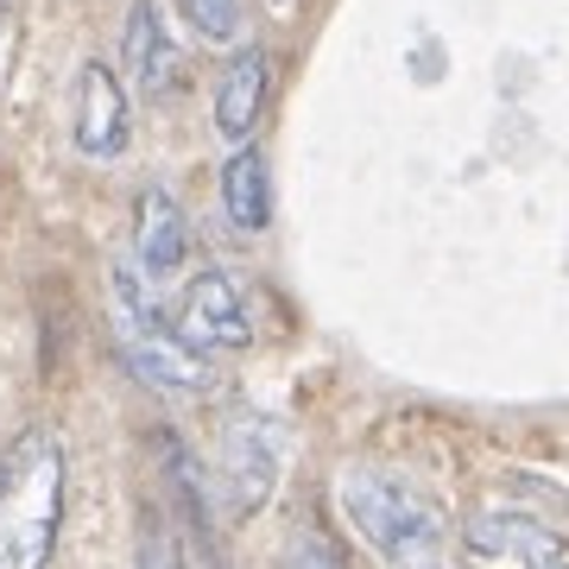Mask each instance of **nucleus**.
Listing matches in <instances>:
<instances>
[{
    "mask_svg": "<svg viewBox=\"0 0 569 569\" xmlns=\"http://www.w3.org/2000/svg\"><path fill=\"white\" fill-rule=\"evenodd\" d=\"M336 500H342V519L361 531V545L387 569H449V519L411 481L355 462L336 475Z\"/></svg>",
    "mask_w": 569,
    "mask_h": 569,
    "instance_id": "nucleus-1",
    "label": "nucleus"
},
{
    "mask_svg": "<svg viewBox=\"0 0 569 569\" xmlns=\"http://www.w3.org/2000/svg\"><path fill=\"white\" fill-rule=\"evenodd\" d=\"M63 519V443L20 430L0 462V569H44Z\"/></svg>",
    "mask_w": 569,
    "mask_h": 569,
    "instance_id": "nucleus-2",
    "label": "nucleus"
},
{
    "mask_svg": "<svg viewBox=\"0 0 569 569\" xmlns=\"http://www.w3.org/2000/svg\"><path fill=\"white\" fill-rule=\"evenodd\" d=\"M114 323H121V355L152 392H203L209 387V355L178 336V323H164L152 291H146L140 266L114 272Z\"/></svg>",
    "mask_w": 569,
    "mask_h": 569,
    "instance_id": "nucleus-3",
    "label": "nucleus"
},
{
    "mask_svg": "<svg viewBox=\"0 0 569 569\" xmlns=\"http://www.w3.org/2000/svg\"><path fill=\"white\" fill-rule=\"evenodd\" d=\"M178 336L190 348H203V355H216V348H247L253 342V305H247V284L234 279V272H197V279L183 284L178 298Z\"/></svg>",
    "mask_w": 569,
    "mask_h": 569,
    "instance_id": "nucleus-4",
    "label": "nucleus"
},
{
    "mask_svg": "<svg viewBox=\"0 0 569 569\" xmlns=\"http://www.w3.org/2000/svg\"><path fill=\"white\" fill-rule=\"evenodd\" d=\"M279 481V449H272V430L241 411L228 418V437H222V493H228V512H260L266 493Z\"/></svg>",
    "mask_w": 569,
    "mask_h": 569,
    "instance_id": "nucleus-5",
    "label": "nucleus"
},
{
    "mask_svg": "<svg viewBox=\"0 0 569 569\" xmlns=\"http://www.w3.org/2000/svg\"><path fill=\"white\" fill-rule=\"evenodd\" d=\"M127 96H121V77L108 63H82L77 77V152L82 159H121L127 152Z\"/></svg>",
    "mask_w": 569,
    "mask_h": 569,
    "instance_id": "nucleus-6",
    "label": "nucleus"
},
{
    "mask_svg": "<svg viewBox=\"0 0 569 569\" xmlns=\"http://www.w3.org/2000/svg\"><path fill=\"white\" fill-rule=\"evenodd\" d=\"M468 550L481 557H512L519 569H569V550L557 531H545L526 512H475L468 519Z\"/></svg>",
    "mask_w": 569,
    "mask_h": 569,
    "instance_id": "nucleus-7",
    "label": "nucleus"
},
{
    "mask_svg": "<svg viewBox=\"0 0 569 569\" xmlns=\"http://www.w3.org/2000/svg\"><path fill=\"white\" fill-rule=\"evenodd\" d=\"M266 96H272V58H266L260 44H247V51L228 58L222 82H216V133L247 146L266 114Z\"/></svg>",
    "mask_w": 569,
    "mask_h": 569,
    "instance_id": "nucleus-8",
    "label": "nucleus"
},
{
    "mask_svg": "<svg viewBox=\"0 0 569 569\" xmlns=\"http://www.w3.org/2000/svg\"><path fill=\"white\" fill-rule=\"evenodd\" d=\"M183 253H190V222H183V209L171 190H146L140 209H133V260H140V272L152 284L164 279V272H178Z\"/></svg>",
    "mask_w": 569,
    "mask_h": 569,
    "instance_id": "nucleus-9",
    "label": "nucleus"
},
{
    "mask_svg": "<svg viewBox=\"0 0 569 569\" xmlns=\"http://www.w3.org/2000/svg\"><path fill=\"white\" fill-rule=\"evenodd\" d=\"M121 51H127V70H133V82H140L146 96H171L178 89V51H171V26H164L159 0H133Z\"/></svg>",
    "mask_w": 569,
    "mask_h": 569,
    "instance_id": "nucleus-10",
    "label": "nucleus"
},
{
    "mask_svg": "<svg viewBox=\"0 0 569 569\" xmlns=\"http://www.w3.org/2000/svg\"><path fill=\"white\" fill-rule=\"evenodd\" d=\"M222 203H228V222L247 228V234H260L272 222V171H266V152L241 146L222 164Z\"/></svg>",
    "mask_w": 569,
    "mask_h": 569,
    "instance_id": "nucleus-11",
    "label": "nucleus"
},
{
    "mask_svg": "<svg viewBox=\"0 0 569 569\" xmlns=\"http://www.w3.org/2000/svg\"><path fill=\"white\" fill-rule=\"evenodd\" d=\"M272 569H348L342 563V550L329 545L323 531H291V538H284V550H279V563Z\"/></svg>",
    "mask_w": 569,
    "mask_h": 569,
    "instance_id": "nucleus-12",
    "label": "nucleus"
},
{
    "mask_svg": "<svg viewBox=\"0 0 569 569\" xmlns=\"http://www.w3.org/2000/svg\"><path fill=\"white\" fill-rule=\"evenodd\" d=\"M183 13L197 20V32L216 44H228L234 32H241V0H183Z\"/></svg>",
    "mask_w": 569,
    "mask_h": 569,
    "instance_id": "nucleus-13",
    "label": "nucleus"
},
{
    "mask_svg": "<svg viewBox=\"0 0 569 569\" xmlns=\"http://www.w3.org/2000/svg\"><path fill=\"white\" fill-rule=\"evenodd\" d=\"M133 569H183V550L171 538V526L152 519V512H146V526H140V557H133Z\"/></svg>",
    "mask_w": 569,
    "mask_h": 569,
    "instance_id": "nucleus-14",
    "label": "nucleus"
}]
</instances>
